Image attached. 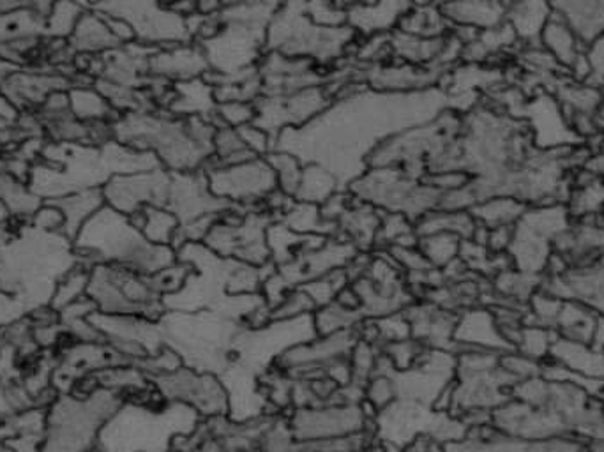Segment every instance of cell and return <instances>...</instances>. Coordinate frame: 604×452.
I'll return each mask as SVG.
<instances>
[{
  "label": "cell",
  "instance_id": "6da1fadb",
  "mask_svg": "<svg viewBox=\"0 0 604 452\" xmlns=\"http://www.w3.org/2000/svg\"><path fill=\"white\" fill-rule=\"evenodd\" d=\"M449 108L446 90L382 94L361 85L336 98L326 112L299 130L275 138V149L298 156L302 163L322 164L341 187L367 170V158L382 142L423 124Z\"/></svg>",
  "mask_w": 604,
  "mask_h": 452
},
{
  "label": "cell",
  "instance_id": "7a4b0ae2",
  "mask_svg": "<svg viewBox=\"0 0 604 452\" xmlns=\"http://www.w3.org/2000/svg\"><path fill=\"white\" fill-rule=\"evenodd\" d=\"M216 126L213 119L149 108L117 115L112 136L131 149L149 152L168 172H202L213 159Z\"/></svg>",
  "mask_w": 604,
  "mask_h": 452
},
{
  "label": "cell",
  "instance_id": "3957f363",
  "mask_svg": "<svg viewBox=\"0 0 604 452\" xmlns=\"http://www.w3.org/2000/svg\"><path fill=\"white\" fill-rule=\"evenodd\" d=\"M461 127L463 115L446 108L382 142L367 158V169H398L418 179L461 172Z\"/></svg>",
  "mask_w": 604,
  "mask_h": 452
},
{
  "label": "cell",
  "instance_id": "277c9868",
  "mask_svg": "<svg viewBox=\"0 0 604 452\" xmlns=\"http://www.w3.org/2000/svg\"><path fill=\"white\" fill-rule=\"evenodd\" d=\"M80 264L93 269L98 264L121 266L150 276L179 260L172 246H159L144 237L130 216L107 204L85 221L73 239Z\"/></svg>",
  "mask_w": 604,
  "mask_h": 452
},
{
  "label": "cell",
  "instance_id": "5b68a950",
  "mask_svg": "<svg viewBox=\"0 0 604 452\" xmlns=\"http://www.w3.org/2000/svg\"><path fill=\"white\" fill-rule=\"evenodd\" d=\"M359 36L349 25L324 27L306 13V0H281L275 19L267 28V52L304 59L322 70H335L347 61L358 45Z\"/></svg>",
  "mask_w": 604,
  "mask_h": 452
},
{
  "label": "cell",
  "instance_id": "8992f818",
  "mask_svg": "<svg viewBox=\"0 0 604 452\" xmlns=\"http://www.w3.org/2000/svg\"><path fill=\"white\" fill-rule=\"evenodd\" d=\"M119 411V401L108 389L87 396L56 400L47 417L41 452H93L107 420Z\"/></svg>",
  "mask_w": 604,
  "mask_h": 452
},
{
  "label": "cell",
  "instance_id": "52a82bcc",
  "mask_svg": "<svg viewBox=\"0 0 604 452\" xmlns=\"http://www.w3.org/2000/svg\"><path fill=\"white\" fill-rule=\"evenodd\" d=\"M347 192L353 200L375 207L384 215H403L412 223L423 220L440 204V190L426 179L412 178L398 169H367L355 181L350 182Z\"/></svg>",
  "mask_w": 604,
  "mask_h": 452
},
{
  "label": "cell",
  "instance_id": "ba28073f",
  "mask_svg": "<svg viewBox=\"0 0 604 452\" xmlns=\"http://www.w3.org/2000/svg\"><path fill=\"white\" fill-rule=\"evenodd\" d=\"M216 33L198 41L209 64V75L233 76L253 70L267 52V28L241 24L213 14Z\"/></svg>",
  "mask_w": 604,
  "mask_h": 452
},
{
  "label": "cell",
  "instance_id": "9c48e42d",
  "mask_svg": "<svg viewBox=\"0 0 604 452\" xmlns=\"http://www.w3.org/2000/svg\"><path fill=\"white\" fill-rule=\"evenodd\" d=\"M205 178L210 192L219 200L244 209H264L267 198L278 190L275 170L267 158L250 159L246 163L230 167L210 164L205 169Z\"/></svg>",
  "mask_w": 604,
  "mask_h": 452
},
{
  "label": "cell",
  "instance_id": "30bf717a",
  "mask_svg": "<svg viewBox=\"0 0 604 452\" xmlns=\"http://www.w3.org/2000/svg\"><path fill=\"white\" fill-rule=\"evenodd\" d=\"M333 101L335 98L326 85H315L285 96H262L255 101V124L275 141L283 131L307 126L326 112Z\"/></svg>",
  "mask_w": 604,
  "mask_h": 452
},
{
  "label": "cell",
  "instance_id": "8fae6325",
  "mask_svg": "<svg viewBox=\"0 0 604 452\" xmlns=\"http://www.w3.org/2000/svg\"><path fill=\"white\" fill-rule=\"evenodd\" d=\"M172 172L164 167L145 172L121 173L102 186L105 204L133 216L145 207H167Z\"/></svg>",
  "mask_w": 604,
  "mask_h": 452
},
{
  "label": "cell",
  "instance_id": "7c38bea8",
  "mask_svg": "<svg viewBox=\"0 0 604 452\" xmlns=\"http://www.w3.org/2000/svg\"><path fill=\"white\" fill-rule=\"evenodd\" d=\"M449 68L415 65L409 62L386 61L363 65L361 84L382 94H415L444 87Z\"/></svg>",
  "mask_w": 604,
  "mask_h": 452
},
{
  "label": "cell",
  "instance_id": "4fadbf2b",
  "mask_svg": "<svg viewBox=\"0 0 604 452\" xmlns=\"http://www.w3.org/2000/svg\"><path fill=\"white\" fill-rule=\"evenodd\" d=\"M492 425L507 437L529 442L575 437L571 426L558 415L527 405L515 398H509L492 412Z\"/></svg>",
  "mask_w": 604,
  "mask_h": 452
},
{
  "label": "cell",
  "instance_id": "5bb4252c",
  "mask_svg": "<svg viewBox=\"0 0 604 452\" xmlns=\"http://www.w3.org/2000/svg\"><path fill=\"white\" fill-rule=\"evenodd\" d=\"M232 207L227 201L219 200L218 196L210 192L205 170L172 172L167 209L172 210L181 227H188L195 221L209 220V218H219Z\"/></svg>",
  "mask_w": 604,
  "mask_h": 452
},
{
  "label": "cell",
  "instance_id": "9a60e30c",
  "mask_svg": "<svg viewBox=\"0 0 604 452\" xmlns=\"http://www.w3.org/2000/svg\"><path fill=\"white\" fill-rule=\"evenodd\" d=\"M256 70L261 75L262 96H285L315 85H326L329 80V71L313 62L276 52H265Z\"/></svg>",
  "mask_w": 604,
  "mask_h": 452
},
{
  "label": "cell",
  "instance_id": "2e32d148",
  "mask_svg": "<svg viewBox=\"0 0 604 452\" xmlns=\"http://www.w3.org/2000/svg\"><path fill=\"white\" fill-rule=\"evenodd\" d=\"M389 61L409 62L415 65H442L452 70L461 62L463 45L452 36L451 30L444 36H415L396 28L387 34Z\"/></svg>",
  "mask_w": 604,
  "mask_h": 452
},
{
  "label": "cell",
  "instance_id": "e0dca14e",
  "mask_svg": "<svg viewBox=\"0 0 604 452\" xmlns=\"http://www.w3.org/2000/svg\"><path fill=\"white\" fill-rule=\"evenodd\" d=\"M150 76L168 84L190 82L209 75V64L204 50L195 41L182 42L176 47L158 48L150 57Z\"/></svg>",
  "mask_w": 604,
  "mask_h": 452
},
{
  "label": "cell",
  "instance_id": "ac0fdd59",
  "mask_svg": "<svg viewBox=\"0 0 604 452\" xmlns=\"http://www.w3.org/2000/svg\"><path fill=\"white\" fill-rule=\"evenodd\" d=\"M455 345L461 346V350H488L495 354H506L512 350L498 329L495 313L488 306H474L458 315Z\"/></svg>",
  "mask_w": 604,
  "mask_h": 452
},
{
  "label": "cell",
  "instance_id": "d6986e66",
  "mask_svg": "<svg viewBox=\"0 0 604 452\" xmlns=\"http://www.w3.org/2000/svg\"><path fill=\"white\" fill-rule=\"evenodd\" d=\"M410 0H361L347 10V25L359 38L382 36L400 27L401 19L409 13Z\"/></svg>",
  "mask_w": 604,
  "mask_h": 452
},
{
  "label": "cell",
  "instance_id": "ffe728a7",
  "mask_svg": "<svg viewBox=\"0 0 604 452\" xmlns=\"http://www.w3.org/2000/svg\"><path fill=\"white\" fill-rule=\"evenodd\" d=\"M442 14L449 27L490 30L506 22L507 5L503 0H440Z\"/></svg>",
  "mask_w": 604,
  "mask_h": 452
},
{
  "label": "cell",
  "instance_id": "44dd1931",
  "mask_svg": "<svg viewBox=\"0 0 604 452\" xmlns=\"http://www.w3.org/2000/svg\"><path fill=\"white\" fill-rule=\"evenodd\" d=\"M549 4L571 25L587 50L604 38V0H549Z\"/></svg>",
  "mask_w": 604,
  "mask_h": 452
},
{
  "label": "cell",
  "instance_id": "7402d4cb",
  "mask_svg": "<svg viewBox=\"0 0 604 452\" xmlns=\"http://www.w3.org/2000/svg\"><path fill=\"white\" fill-rule=\"evenodd\" d=\"M216 107L215 87L209 80L198 78L172 84L164 108L179 117H204L215 121Z\"/></svg>",
  "mask_w": 604,
  "mask_h": 452
},
{
  "label": "cell",
  "instance_id": "603a6c76",
  "mask_svg": "<svg viewBox=\"0 0 604 452\" xmlns=\"http://www.w3.org/2000/svg\"><path fill=\"white\" fill-rule=\"evenodd\" d=\"M122 45L124 42L117 38L105 13L98 10L84 11L71 33V48H75L80 56H102Z\"/></svg>",
  "mask_w": 604,
  "mask_h": 452
},
{
  "label": "cell",
  "instance_id": "cb8c5ba5",
  "mask_svg": "<svg viewBox=\"0 0 604 452\" xmlns=\"http://www.w3.org/2000/svg\"><path fill=\"white\" fill-rule=\"evenodd\" d=\"M384 212L367 206L363 201L352 200L349 209L345 210L340 220L336 221L338 237L349 241L359 252L367 253L375 249L378 230H380Z\"/></svg>",
  "mask_w": 604,
  "mask_h": 452
},
{
  "label": "cell",
  "instance_id": "d4e9b609",
  "mask_svg": "<svg viewBox=\"0 0 604 452\" xmlns=\"http://www.w3.org/2000/svg\"><path fill=\"white\" fill-rule=\"evenodd\" d=\"M552 16L554 8L549 0H511L507 4L506 22L521 47L540 45L541 33Z\"/></svg>",
  "mask_w": 604,
  "mask_h": 452
},
{
  "label": "cell",
  "instance_id": "484cf974",
  "mask_svg": "<svg viewBox=\"0 0 604 452\" xmlns=\"http://www.w3.org/2000/svg\"><path fill=\"white\" fill-rule=\"evenodd\" d=\"M68 80L61 76L48 75H10L0 84V93L13 108L28 107V105L45 103V99L57 90L68 89Z\"/></svg>",
  "mask_w": 604,
  "mask_h": 452
},
{
  "label": "cell",
  "instance_id": "4316f807",
  "mask_svg": "<svg viewBox=\"0 0 604 452\" xmlns=\"http://www.w3.org/2000/svg\"><path fill=\"white\" fill-rule=\"evenodd\" d=\"M549 361L563 364L564 368L572 369L583 377L604 382V350L557 338Z\"/></svg>",
  "mask_w": 604,
  "mask_h": 452
},
{
  "label": "cell",
  "instance_id": "83f0119b",
  "mask_svg": "<svg viewBox=\"0 0 604 452\" xmlns=\"http://www.w3.org/2000/svg\"><path fill=\"white\" fill-rule=\"evenodd\" d=\"M597 317H600V313L591 308L589 304L575 301V298H564L563 308H560L557 323H555V334L557 338L572 341V343L591 345Z\"/></svg>",
  "mask_w": 604,
  "mask_h": 452
},
{
  "label": "cell",
  "instance_id": "f1b7e54d",
  "mask_svg": "<svg viewBox=\"0 0 604 452\" xmlns=\"http://www.w3.org/2000/svg\"><path fill=\"white\" fill-rule=\"evenodd\" d=\"M50 201L64 215V235L73 241L85 221L105 206V196L102 190H84Z\"/></svg>",
  "mask_w": 604,
  "mask_h": 452
},
{
  "label": "cell",
  "instance_id": "f546056e",
  "mask_svg": "<svg viewBox=\"0 0 604 452\" xmlns=\"http://www.w3.org/2000/svg\"><path fill=\"white\" fill-rule=\"evenodd\" d=\"M130 218L147 241L159 246H172L176 249L181 223L172 210L167 207H145Z\"/></svg>",
  "mask_w": 604,
  "mask_h": 452
},
{
  "label": "cell",
  "instance_id": "4dcf8cb0",
  "mask_svg": "<svg viewBox=\"0 0 604 452\" xmlns=\"http://www.w3.org/2000/svg\"><path fill=\"white\" fill-rule=\"evenodd\" d=\"M529 207L511 196H493L488 200L481 201L472 207L470 212L484 229H497V227H515L526 215Z\"/></svg>",
  "mask_w": 604,
  "mask_h": 452
},
{
  "label": "cell",
  "instance_id": "1f68e13d",
  "mask_svg": "<svg viewBox=\"0 0 604 452\" xmlns=\"http://www.w3.org/2000/svg\"><path fill=\"white\" fill-rule=\"evenodd\" d=\"M340 181L335 173L324 169L322 164L304 163L302 170L301 184H299L298 193L293 196V200L307 201L322 206L324 201L329 200L335 193L341 192Z\"/></svg>",
  "mask_w": 604,
  "mask_h": 452
},
{
  "label": "cell",
  "instance_id": "d6a6232c",
  "mask_svg": "<svg viewBox=\"0 0 604 452\" xmlns=\"http://www.w3.org/2000/svg\"><path fill=\"white\" fill-rule=\"evenodd\" d=\"M255 158H258V156L253 155L252 149L247 147L239 127L225 126V124L216 126L210 164L230 167V164L246 163L250 159Z\"/></svg>",
  "mask_w": 604,
  "mask_h": 452
},
{
  "label": "cell",
  "instance_id": "836d02e7",
  "mask_svg": "<svg viewBox=\"0 0 604 452\" xmlns=\"http://www.w3.org/2000/svg\"><path fill=\"white\" fill-rule=\"evenodd\" d=\"M70 108L73 115L82 122H112L117 113L107 99L94 87L78 85L75 89L68 90Z\"/></svg>",
  "mask_w": 604,
  "mask_h": 452
},
{
  "label": "cell",
  "instance_id": "e575fe53",
  "mask_svg": "<svg viewBox=\"0 0 604 452\" xmlns=\"http://www.w3.org/2000/svg\"><path fill=\"white\" fill-rule=\"evenodd\" d=\"M419 252L440 271L460 258L461 239L452 233H430L418 237Z\"/></svg>",
  "mask_w": 604,
  "mask_h": 452
},
{
  "label": "cell",
  "instance_id": "d590c367",
  "mask_svg": "<svg viewBox=\"0 0 604 452\" xmlns=\"http://www.w3.org/2000/svg\"><path fill=\"white\" fill-rule=\"evenodd\" d=\"M401 30L415 36H444L449 33L451 27L447 24L440 8L437 5H426V8H410L409 13L401 19Z\"/></svg>",
  "mask_w": 604,
  "mask_h": 452
},
{
  "label": "cell",
  "instance_id": "8d00e7d4",
  "mask_svg": "<svg viewBox=\"0 0 604 452\" xmlns=\"http://www.w3.org/2000/svg\"><path fill=\"white\" fill-rule=\"evenodd\" d=\"M88 278H90V269L85 267L84 264L73 267L56 284V290L51 295L50 308L59 313L80 301V298H84L87 295Z\"/></svg>",
  "mask_w": 604,
  "mask_h": 452
},
{
  "label": "cell",
  "instance_id": "74e56055",
  "mask_svg": "<svg viewBox=\"0 0 604 452\" xmlns=\"http://www.w3.org/2000/svg\"><path fill=\"white\" fill-rule=\"evenodd\" d=\"M265 158H267L270 167L275 170L279 192H283L285 195L293 198L295 193H298L299 184H301L304 163H302L298 156L281 149L270 150L269 155L265 156Z\"/></svg>",
  "mask_w": 604,
  "mask_h": 452
},
{
  "label": "cell",
  "instance_id": "f35d334b",
  "mask_svg": "<svg viewBox=\"0 0 604 452\" xmlns=\"http://www.w3.org/2000/svg\"><path fill=\"white\" fill-rule=\"evenodd\" d=\"M555 340H557V334L552 329L526 323L523 329H521L515 350L520 352V354L527 355L530 359L543 364L549 361Z\"/></svg>",
  "mask_w": 604,
  "mask_h": 452
},
{
  "label": "cell",
  "instance_id": "ab89813d",
  "mask_svg": "<svg viewBox=\"0 0 604 452\" xmlns=\"http://www.w3.org/2000/svg\"><path fill=\"white\" fill-rule=\"evenodd\" d=\"M255 103L250 101H225L216 107L215 121L225 126L241 127L255 122Z\"/></svg>",
  "mask_w": 604,
  "mask_h": 452
},
{
  "label": "cell",
  "instance_id": "60d3db41",
  "mask_svg": "<svg viewBox=\"0 0 604 452\" xmlns=\"http://www.w3.org/2000/svg\"><path fill=\"white\" fill-rule=\"evenodd\" d=\"M500 366L517 383L529 380V378L540 377L541 369H543V364L530 359L517 350H509L506 354L500 355Z\"/></svg>",
  "mask_w": 604,
  "mask_h": 452
},
{
  "label": "cell",
  "instance_id": "b9f144b4",
  "mask_svg": "<svg viewBox=\"0 0 604 452\" xmlns=\"http://www.w3.org/2000/svg\"><path fill=\"white\" fill-rule=\"evenodd\" d=\"M306 13L315 24L324 27L347 25V10L333 0H306Z\"/></svg>",
  "mask_w": 604,
  "mask_h": 452
},
{
  "label": "cell",
  "instance_id": "7bdbcfd3",
  "mask_svg": "<svg viewBox=\"0 0 604 452\" xmlns=\"http://www.w3.org/2000/svg\"><path fill=\"white\" fill-rule=\"evenodd\" d=\"M591 346L597 350H604V315H601V313L600 317H597V322H595Z\"/></svg>",
  "mask_w": 604,
  "mask_h": 452
},
{
  "label": "cell",
  "instance_id": "ee69618b",
  "mask_svg": "<svg viewBox=\"0 0 604 452\" xmlns=\"http://www.w3.org/2000/svg\"><path fill=\"white\" fill-rule=\"evenodd\" d=\"M440 4V0H410L412 8H426V5Z\"/></svg>",
  "mask_w": 604,
  "mask_h": 452
},
{
  "label": "cell",
  "instance_id": "f6af8a7d",
  "mask_svg": "<svg viewBox=\"0 0 604 452\" xmlns=\"http://www.w3.org/2000/svg\"><path fill=\"white\" fill-rule=\"evenodd\" d=\"M600 122H601V127H603L604 130V87H603V105H601V110H600Z\"/></svg>",
  "mask_w": 604,
  "mask_h": 452
}]
</instances>
